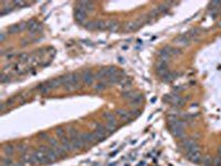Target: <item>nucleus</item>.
Instances as JSON below:
<instances>
[{
	"label": "nucleus",
	"mask_w": 221,
	"mask_h": 166,
	"mask_svg": "<svg viewBox=\"0 0 221 166\" xmlns=\"http://www.w3.org/2000/svg\"><path fill=\"white\" fill-rule=\"evenodd\" d=\"M48 142H49V144L51 145L52 147H58V146H59V143L56 142V141L54 140V138H52V137H49V138H48Z\"/></svg>",
	"instance_id": "obj_16"
},
{
	"label": "nucleus",
	"mask_w": 221,
	"mask_h": 166,
	"mask_svg": "<svg viewBox=\"0 0 221 166\" xmlns=\"http://www.w3.org/2000/svg\"><path fill=\"white\" fill-rule=\"evenodd\" d=\"M80 138L83 141V143L85 145L87 144H93V143L97 142L96 140V136L94 133H83V134H80Z\"/></svg>",
	"instance_id": "obj_2"
},
{
	"label": "nucleus",
	"mask_w": 221,
	"mask_h": 166,
	"mask_svg": "<svg viewBox=\"0 0 221 166\" xmlns=\"http://www.w3.org/2000/svg\"><path fill=\"white\" fill-rule=\"evenodd\" d=\"M161 79H163V81H165V82H170L174 80V75H172L170 72H167L166 74H164L163 77H161Z\"/></svg>",
	"instance_id": "obj_12"
},
{
	"label": "nucleus",
	"mask_w": 221,
	"mask_h": 166,
	"mask_svg": "<svg viewBox=\"0 0 221 166\" xmlns=\"http://www.w3.org/2000/svg\"><path fill=\"white\" fill-rule=\"evenodd\" d=\"M203 163L205 164L206 166H210V165H213V158L212 157H205V158L203 159Z\"/></svg>",
	"instance_id": "obj_13"
},
{
	"label": "nucleus",
	"mask_w": 221,
	"mask_h": 166,
	"mask_svg": "<svg viewBox=\"0 0 221 166\" xmlns=\"http://www.w3.org/2000/svg\"><path fill=\"white\" fill-rule=\"evenodd\" d=\"M86 29H90V30H94L95 28V21H91V22H87L85 26Z\"/></svg>",
	"instance_id": "obj_17"
},
{
	"label": "nucleus",
	"mask_w": 221,
	"mask_h": 166,
	"mask_svg": "<svg viewBox=\"0 0 221 166\" xmlns=\"http://www.w3.org/2000/svg\"><path fill=\"white\" fill-rule=\"evenodd\" d=\"M81 79L86 85H91L92 83H93L94 79H95V77H94L93 72H92L91 70H85L81 74Z\"/></svg>",
	"instance_id": "obj_1"
},
{
	"label": "nucleus",
	"mask_w": 221,
	"mask_h": 166,
	"mask_svg": "<svg viewBox=\"0 0 221 166\" xmlns=\"http://www.w3.org/2000/svg\"><path fill=\"white\" fill-rule=\"evenodd\" d=\"M106 87H107V84L105 83L104 81H100L95 84L94 89H95V91H103V90L106 89Z\"/></svg>",
	"instance_id": "obj_9"
},
{
	"label": "nucleus",
	"mask_w": 221,
	"mask_h": 166,
	"mask_svg": "<svg viewBox=\"0 0 221 166\" xmlns=\"http://www.w3.org/2000/svg\"><path fill=\"white\" fill-rule=\"evenodd\" d=\"M21 24H14V26H12L11 28L9 29V32H14V31H19L21 30Z\"/></svg>",
	"instance_id": "obj_18"
},
{
	"label": "nucleus",
	"mask_w": 221,
	"mask_h": 166,
	"mask_svg": "<svg viewBox=\"0 0 221 166\" xmlns=\"http://www.w3.org/2000/svg\"><path fill=\"white\" fill-rule=\"evenodd\" d=\"M118 29V24L116 21H109L107 22V30L109 31H115Z\"/></svg>",
	"instance_id": "obj_10"
},
{
	"label": "nucleus",
	"mask_w": 221,
	"mask_h": 166,
	"mask_svg": "<svg viewBox=\"0 0 221 166\" xmlns=\"http://www.w3.org/2000/svg\"><path fill=\"white\" fill-rule=\"evenodd\" d=\"M142 19H138L136 21L134 22H129V24L126 26V31H134V30H137L140 26H142Z\"/></svg>",
	"instance_id": "obj_4"
},
{
	"label": "nucleus",
	"mask_w": 221,
	"mask_h": 166,
	"mask_svg": "<svg viewBox=\"0 0 221 166\" xmlns=\"http://www.w3.org/2000/svg\"><path fill=\"white\" fill-rule=\"evenodd\" d=\"M188 158L190 159L191 162H193V163H199V162L201 161L200 152H199V151H196V152L189 153V154H188Z\"/></svg>",
	"instance_id": "obj_7"
},
{
	"label": "nucleus",
	"mask_w": 221,
	"mask_h": 166,
	"mask_svg": "<svg viewBox=\"0 0 221 166\" xmlns=\"http://www.w3.org/2000/svg\"><path fill=\"white\" fill-rule=\"evenodd\" d=\"M13 152H14V148L12 145H6V146H3V153H5L6 155H8V156L12 155Z\"/></svg>",
	"instance_id": "obj_11"
},
{
	"label": "nucleus",
	"mask_w": 221,
	"mask_h": 166,
	"mask_svg": "<svg viewBox=\"0 0 221 166\" xmlns=\"http://www.w3.org/2000/svg\"><path fill=\"white\" fill-rule=\"evenodd\" d=\"M104 119H106V122L108 121H113V120H115V114L114 113H104Z\"/></svg>",
	"instance_id": "obj_15"
},
{
	"label": "nucleus",
	"mask_w": 221,
	"mask_h": 166,
	"mask_svg": "<svg viewBox=\"0 0 221 166\" xmlns=\"http://www.w3.org/2000/svg\"><path fill=\"white\" fill-rule=\"evenodd\" d=\"M56 135H58L60 138H63V137H65V136H68L66 135V132H65L63 129H60V127L56 129Z\"/></svg>",
	"instance_id": "obj_14"
},
{
	"label": "nucleus",
	"mask_w": 221,
	"mask_h": 166,
	"mask_svg": "<svg viewBox=\"0 0 221 166\" xmlns=\"http://www.w3.org/2000/svg\"><path fill=\"white\" fill-rule=\"evenodd\" d=\"M218 154H219V157H221V146L218 148Z\"/></svg>",
	"instance_id": "obj_19"
},
{
	"label": "nucleus",
	"mask_w": 221,
	"mask_h": 166,
	"mask_svg": "<svg viewBox=\"0 0 221 166\" xmlns=\"http://www.w3.org/2000/svg\"><path fill=\"white\" fill-rule=\"evenodd\" d=\"M116 114L118 115L122 120H124V121H130V120L133 119L130 112H127V111H124V110H117Z\"/></svg>",
	"instance_id": "obj_6"
},
{
	"label": "nucleus",
	"mask_w": 221,
	"mask_h": 166,
	"mask_svg": "<svg viewBox=\"0 0 221 166\" xmlns=\"http://www.w3.org/2000/svg\"><path fill=\"white\" fill-rule=\"evenodd\" d=\"M94 3H91V1H81V3H79V8H81V9H83L84 11H92V10L94 9Z\"/></svg>",
	"instance_id": "obj_5"
},
{
	"label": "nucleus",
	"mask_w": 221,
	"mask_h": 166,
	"mask_svg": "<svg viewBox=\"0 0 221 166\" xmlns=\"http://www.w3.org/2000/svg\"><path fill=\"white\" fill-rule=\"evenodd\" d=\"M95 28L97 29V30H104V29H107V22L103 21V20L95 21Z\"/></svg>",
	"instance_id": "obj_8"
},
{
	"label": "nucleus",
	"mask_w": 221,
	"mask_h": 166,
	"mask_svg": "<svg viewBox=\"0 0 221 166\" xmlns=\"http://www.w3.org/2000/svg\"><path fill=\"white\" fill-rule=\"evenodd\" d=\"M74 17H75V20H76L79 24H84V21H85V19H86V11H84L83 9L77 7L76 9H75Z\"/></svg>",
	"instance_id": "obj_3"
}]
</instances>
